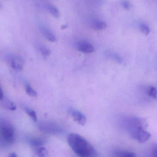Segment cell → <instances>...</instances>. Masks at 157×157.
<instances>
[{
  "instance_id": "cell-15",
  "label": "cell",
  "mask_w": 157,
  "mask_h": 157,
  "mask_svg": "<svg viewBox=\"0 0 157 157\" xmlns=\"http://www.w3.org/2000/svg\"><path fill=\"white\" fill-rule=\"evenodd\" d=\"M38 50L42 55L44 57H48L51 54L50 50L43 45H39L38 47Z\"/></svg>"
},
{
  "instance_id": "cell-24",
  "label": "cell",
  "mask_w": 157,
  "mask_h": 157,
  "mask_svg": "<svg viewBox=\"0 0 157 157\" xmlns=\"http://www.w3.org/2000/svg\"><path fill=\"white\" fill-rule=\"evenodd\" d=\"M68 27V25H63L62 26V29H66Z\"/></svg>"
},
{
  "instance_id": "cell-3",
  "label": "cell",
  "mask_w": 157,
  "mask_h": 157,
  "mask_svg": "<svg viewBox=\"0 0 157 157\" xmlns=\"http://www.w3.org/2000/svg\"><path fill=\"white\" fill-rule=\"evenodd\" d=\"M40 131L45 133L50 134H58L62 131V129L59 125L50 122H40L38 125Z\"/></svg>"
},
{
  "instance_id": "cell-8",
  "label": "cell",
  "mask_w": 157,
  "mask_h": 157,
  "mask_svg": "<svg viewBox=\"0 0 157 157\" xmlns=\"http://www.w3.org/2000/svg\"><path fill=\"white\" fill-rule=\"evenodd\" d=\"M41 31L44 37L49 42H56L57 38L55 34L49 29L46 28L42 27L41 28Z\"/></svg>"
},
{
  "instance_id": "cell-12",
  "label": "cell",
  "mask_w": 157,
  "mask_h": 157,
  "mask_svg": "<svg viewBox=\"0 0 157 157\" xmlns=\"http://www.w3.org/2000/svg\"><path fill=\"white\" fill-rule=\"evenodd\" d=\"M105 56L110 59L114 60L119 63H123V59L116 53L113 52V51H108L105 52Z\"/></svg>"
},
{
  "instance_id": "cell-22",
  "label": "cell",
  "mask_w": 157,
  "mask_h": 157,
  "mask_svg": "<svg viewBox=\"0 0 157 157\" xmlns=\"http://www.w3.org/2000/svg\"><path fill=\"white\" fill-rule=\"evenodd\" d=\"M151 155V157H157V143L154 144L152 146Z\"/></svg>"
},
{
  "instance_id": "cell-2",
  "label": "cell",
  "mask_w": 157,
  "mask_h": 157,
  "mask_svg": "<svg viewBox=\"0 0 157 157\" xmlns=\"http://www.w3.org/2000/svg\"><path fill=\"white\" fill-rule=\"evenodd\" d=\"M0 136L1 145L4 146L12 145L15 140V130L8 122H1L0 125Z\"/></svg>"
},
{
  "instance_id": "cell-10",
  "label": "cell",
  "mask_w": 157,
  "mask_h": 157,
  "mask_svg": "<svg viewBox=\"0 0 157 157\" xmlns=\"http://www.w3.org/2000/svg\"><path fill=\"white\" fill-rule=\"evenodd\" d=\"M0 100H1V104L4 108H5V109L11 111L15 110L16 107L14 104L9 99H7V98L4 97V96L2 98L0 99Z\"/></svg>"
},
{
  "instance_id": "cell-13",
  "label": "cell",
  "mask_w": 157,
  "mask_h": 157,
  "mask_svg": "<svg viewBox=\"0 0 157 157\" xmlns=\"http://www.w3.org/2000/svg\"><path fill=\"white\" fill-rule=\"evenodd\" d=\"M114 154L115 157H136L135 153L125 151H116Z\"/></svg>"
},
{
  "instance_id": "cell-14",
  "label": "cell",
  "mask_w": 157,
  "mask_h": 157,
  "mask_svg": "<svg viewBox=\"0 0 157 157\" xmlns=\"http://www.w3.org/2000/svg\"><path fill=\"white\" fill-rule=\"evenodd\" d=\"M48 10L51 15L55 18H59L60 16V13L58 9L53 5L48 6Z\"/></svg>"
},
{
  "instance_id": "cell-9",
  "label": "cell",
  "mask_w": 157,
  "mask_h": 157,
  "mask_svg": "<svg viewBox=\"0 0 157 157\" xmlns=\"http://www.w3.org/2000/svg\"><path fill=\"white\" fill-rule=\"evenodd\" d=\"M34 151L36 154L39 157H49L48 150L43 146H34Z\"/></svg>"
},
{
  "instance_id": "cell-17",
  "label": "cell",
  "mask_w": 157,
  "mask_h": 157,
  "mask_svg": "<svg viewBox=\"0 0 157 157\" xmlns=\"http://www.w3.org/2000/svg\"><path fill=\"white\" fill-rule=\"evenodd\" d=\"M24 110L27 113V115L32 119V120L35 122L37 121V116L35 111L28 108H24Z\"/></svg>"
},
{
  "instance_id": "cell-4",
  "label": "cell",
  "mask_w": 157,
  "mask_h": 157,
  "mask_svg": "<svg viewBox=\"0 0 157 157\" xmlns=\"http://www.w3.org/2000/svg\"><path fill=\"white\" fill-rule=\"evenodd\" d=\"M130 133L133 138L137 140L140 143L146 142L151 137V134L145 131L143 128L134 129L130 131Z\"/></svg>"
},
{
  "instance_id": "cell-16",
  "label": "cell",
  "mask_w": 157,
  "mask_h": 157,
  "mask_svg": "<svg viewBox=\"0 0 157 157\" xmlns=\"http://www.w3.org/2000/svg\"><path fill=\"white\" fill-rule=\"evenodd\" d=\"M26 91L27 94L31 97H36L37 96L36 91L29 84L26 85Z\"/></svg>"
},
{
  "instance_id": "cell-23",
  "label": "cell",
  "mask_w": 157,
  "mask_h": 157,
  "mask_svg": "<svg viewBox=\"0 0 157 157\" xmlns=\"http://www.w3.org/2000/svg\"><path fill=\"white\" fill-rule=\"evenodd\" d=\"M9 157H18L15 153H12L10 154Z\"/></svg>"
},
{
  "instance_id": "cell-5",
  "label": "cell",
  "mask_w": 157,
  "mask_h": 157,
  "mask_svg": "<svg viewBox=\"0 0 157 157\" xmlns=\"http://www.w3.org/2000/svg\"><path fill=\"white\" fill-rule=\"evenodd\" d=\"M8 61L11 67L16 71L22 70L24 62L21 57L18 56L10 55L8 57Z\"/></svg>"
},
{
  "instance_id": "cell-19",
  "label": "cell",
  "mask_w": 157,
  "mask_h": 157,
  "mask_svg": "<svg viewBox=\"0 0 157 157\" xmlns=\"http://www.w3.org/2000/svg\"><path fill=\"white\" fill-rule=\"evenodd\" d=\"M140 29L143 34L145 35H148L150 33V29L148 25L145 23H141L140 25Z\"/></svg>"
},
{
  "instance_id": "cell-6",
  "label": "cell",
  "mask_w": 157,
  "mask_h": 157,
  "mask_svg": "<svg viewBox=\"0 0 157 157\" xmlns=\"http://www.w3.org/2000/svg\"><path fill=\"white\" fill-rule=\"evenodd\" d=\"M76 48L77 50L84 54H91L95 50V48L90 43L85 41L78 42L76 44Z\"/></svg>"
},
{
  "instance_id": "cell-20",
  "label": "cell",
  "mask_w": 157,
  "mask_h": 157,
  "mask_svg": "<svg viewBox=\"0 0 157 157\" xmlns=\"http://www.w3.org/2000/svg\"><path fill=\"white\" fill-rule=\"evenodd\" d=\"M148 94L151 97L153 98H156L157 97V90L153 86H151L148 90Z\"/></svg>"
},
{
  "instance_id": "cell-7",
  "label": "cell",
  "mask_w": 157,
  "mask_h": 157,
  "mask_svg": "<svg viewBox=\"0 0 157 157\" xmlns=\"http://www.w3.org/2000/svg\"><path fill=\"white\" fill-rule=\"evenodd\" d=\"M71 115L77 123L80 125H85L86 123V117L83 113L76 110H72L71 111Z\"/></svg>"
},
{
  "instance_id": "cell-18",
  "label": "cell",
  "mask_w": 157,
  "mask_h": 157,
  "mask_svg": "<svg viewBox=\"0 0 157 157\" xmlns=\"http://www.w3.org/2000/svg\"><path fill=\"white\" fill-rule=\"evenodd\" d=\"M30 144L34 147V146H43L45 143V141L42 139L36 138L31 140L30 141Z\"/></svg>"
},
{
  "instance_id": "cell-1",
  "label": "cell",
  "mask_w": 157,
  "mask_h": 157,
  "mask_svg": "<svg viewBox=\"0 0 157 157\" xmlns=\"http://www.w3.org/2000/svg\"><path fill=\"white\" fill-rule=\"evenodd\" d=\"M68 143L77 155L80 157H95L97 152L86 139L76 133H70L67 138Z\"/></svg>"
},
{
  "instance_id": "cell-21",
  "label": "cell",
  "mask_w": 157,
  "mask_h": 157,
  "mask_svg": "<svg viewBox=\"0 0 157 157\" xmlns=\"http://www.w3.org/2000/svg\"><path fill=\"white\" fill-rule=\"evenodd\" d=\"M121 5L123 8H124L126 10H130L131 7L130 2L128 0H123L121 2Z\"/></svg>"
},
{
  "instance_id": "cell-11",
  "label": "cell",
  "mask_w": 157,
  "mask_h": 157,
  "mask_svg": "<svg viewBox=\"0 0 157 157\" xmlns=\"http://www.w3.org/2000/svg\"><path fill=\"white\" fill-rule=\"evenodd\" d=\"M91 26L95 30H102L105 29L107 25L104 21L100 20H95L91 23Z\"/></svg>"
}]
</instances>
